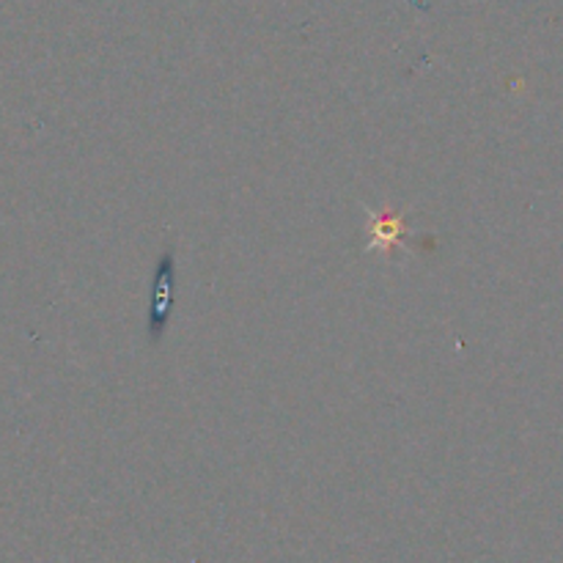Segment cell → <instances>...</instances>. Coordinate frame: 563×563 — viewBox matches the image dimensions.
<instances>
[{"label": "cell", "mask_w": 563, "mask_h": 563, "mask_svg": "<svg viewBox=\"0 0 563 563\" xmlns=\"http://www.w3.org/2000/svg\"><path fill=\"white\" fill-rule=\"evenodd\" d=\"M170 311H174V253L165 251L157 264L152 284V302H148V339H163L168 328Z\"/></svg>", "instance_id": "6da1fadb"}, {"label": "cell", "mask_w": 563, "mask_h": 563, "mask_svg": "<svg viewBox=\"0 0 563 563\" xmlns=\"http://www.w3.org/2000/svg\"><path fill=\"white\" fill-rule=\"evenodd\" d=\"M368 242L366 247L383 253H394L396 247H401L407 242V229L405 220L394 209H385V212H368Z\"/></svg>", "instance_id": "7a4b0ae2"}]
</instances>
